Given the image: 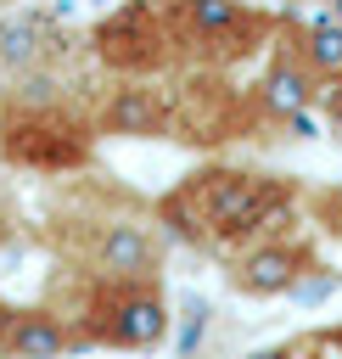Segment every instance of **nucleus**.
<instances>
[{
	"instance_id": "obj_6",
	"label": "nucleus",
	"mask_w": 342,
	"mask_h": 359,
	"mask_svg": "<svg viewBox=\"0 0 342 359\" xmlns=\"http://www.w3.org/2000/svg\"><path fill=\"white\" fill-rule=\"evenodd\" d=\"M168 84V135L179 146H224L264 129L252 84H235L230 73H174Z\"/></svg>"
},
{
	"instance_id": "obj_5",
	"label": "nucleus",
	"mask_w": 342,
	"mask_h": 359,
	"mask_svg": "<svg viewBox=\"0 0 342 359\" xmlns=\"http://www.w3.org/2000/svg\"><path fill=\"white\" fill-rule=\"evenodd\" d=\"M67 331H73V348L151 353L168 342L174 314H168L163 280H84V297Z\"/></svg>"
},
{
	"instance_id": "obj_13",
	"label": "nucleus",
	"mask_w": 342,
	"mask_h": 359,
	"mask_svg": "<svg viewBox=\"0 0 342 359\" xmlns=\"http://www.w3.org/2000/svg\"><path fill=\"white\" fill-rule=\"evenodd\" d=\"M241 359H292V348L275 342V348H252V353H241Z\"/></svg>"
},
{
	"instance_id": "obj_3",
	"label": "nucleus",
	"mask_w": 342,
	"mask_h": 359,
	"mask_svg": "<svg viewBox=\"0 0 342 359\" xmlns=\"http://www.w3.org/2000/svg\"><path fill=\"white\" fill-rule=\"evenodd\" d=\"M95 129H90V107L62 95V90H39L22 84L11 101H0V157L11 168L28 174H78L95 157Z\"/></svg>"
},
{
	"instance_id": "obj_4",
	"label": "nucleus",
	"mask_w": 342,
	"mask_h": 359,
	"mask_svg": "<svg viewBox=\"0 0 342 359\" xmlns=\"http://www.w3.org/2000/svg\"><path fill=\"white\" fill-rule=\"evenodd\" d=\"M62 247L84 280H157L168 264V236L140 208H95L62 219Z\"/></svg>"
},
{
	"instance_id": "obj_10",
	"label": "nucleus",
	"mask_w": 342,
	"mask_h": 359,
	"mask_svg": "<svg viewBox=\"0 0 342 359\" xmlns=\"http://www.w3.org/2000/svg\"><path fill=\"white\" fill-rule=\"evenodd\" d=\"M0 353L6 359H62V353H73V331L50 309H17V314H0Z\"/></svg>"
},
{
	"instance_id": "obj_8",
	"label": "nucleus",
	"mask_w": 342,
	"mask_h": 359,
	"mask_svg": "<svg viewBox=\"0 0 342 359\" xmlns=\"http://www.w3.org/2000/svg\"><path fill=\"white\" fill-rule=\"evenodd\" d=\"M252 95H258L264 123H297V118L314 112L320 95H325V79L308 67V56L297 50V39L286 34V17H280V28H275V39L264 45V73H258Z\"/></svg>"
},
{
	"instance_id": "obj_14",
	"label": "nucleus",
	"mask_w": 342,
	"mask_h": 359,
	"mask_svg": "<svg viewBox=\"0 0 342 359\" xmlns=\"http://www.w3.org/2000/svg\"><path fill=\"white\" fill-rule=\"evenodd\" d=\"M325 17H336V22H342V0H331V11H325Z\"/></svg>"
},
{
	"instance_id": "obj_7",
	"label": "nucleus",
	"mask_w": 342,
	"mask_h": 359,
	"mask_svg": "<svg viewBox=\"0 0 342 359\" xmlns=\"http://www.w3.org/2000/svg\"><path fill=\"white\" fill-rule=\"evenodd\" d=\"M314 269H320V247L308 230H269L224 258V280L241 297H286Z\"/></svg>"
},
{
	"instance_id": "obj_15",
	"label": "nucleus",
	"mask_w": 342,
	"mask_h": 359,
	"mask_svg": "<svg viewBox=\"0 0 342 359\" xmlns=\"http://www.w3.org/2000/svg\"><path fill=\"white\" fill-rule=\"evenodd\" d=\"M286 6H292V0H280V11H286Z\"/></svg>"
},
{
	"instance_id": "obj_11",
	"label": "nucleus",
	"mask_w": 342,
	"mask_h": 359,
	"mask_svg": "<svg viewBox=\"0 0 342 359\" xmlns=\"http://www.w3.org/2000/svg\"><path fill=\"white\" fill-rule=\"evenodd\" d=\"M286 34L297 39V50L308 56V67H314L325 84L342 79V22H336V17H292V11H286Z\"/></svg>"
},
{
	"instance_id": "obj_1",
	"label": "nucleus",
	"mask_w": 342,
	"mask_h": 359,
	"mask_svg": "<svg viewBox=\"0 0 342 359\" xmlns=\"http://www.w3.org/2000/svg\"><path fill=\"white\" fill-rule=\"evenodd\" d=\"M280 17L258 0H123L90 28V56L112 79L235 73L264 56Z\"/></svg>"
},
{
	"instance_id": "obj_16",
	"label": "nucleus",
	"mask_w": 342,
	"mask_h": 359,
	"mask_svg": "<svg viewBox=\"0 0 342 359\" xmlns=\"http://www.w3.org/2000/svg\"><path fill=\"white\" fill-rule=\"evenodd\" d=\"M0 6H6V0H0Z\"/></svg>"
},
{
	"instance_id": "obj_2",
	"label": "nucleus",
	"mask_w": 342,
	"mask_h": 359,
	"mask_svg": "<svg viewBox=\"0 0 342 359\" xmlns=\"http://www.w3.org/2000/svg\"><path fill=\"white\" fill-rule=\"evenodd\" d=\"M297 202H303V180L297 174L213 163V168L185 174L174 191H163L151 219L163 224V236H179L191 247H207V252L230 258L235 247L280 230Z\"/></svg>"
},
{
	"instance_id": "obj_9",
	"label": "nucleus",
	"mask_w": 342,
	"mask_h": 359,
	"mask_svg": "<svg viewBox=\"0 0 342 359\" xmlns=\"http://www.w3.org/2000/svg\"><path fill=\"white\" fill-rule=\"evenodd\" d=\"M90 107V129L112 140H163L168 135V84L163 79H112Z\"/></svg>"
},
{
	"instance_id": "obj_12",
	"label": "nucleus",
	"mask_w": 342,
	"mask_h": 359,
	"mask_svg": "<svg viewBox=\"0 0 342 359\" xmlns=\"http://www.w3.org/2000/svg\"><path fill=\"white\" fill-rule=\"evenodd\" d=\"M314 202L325 208V230H336V236H342V185H336V191H320Z\"/></svg>"
}]
</instances>
